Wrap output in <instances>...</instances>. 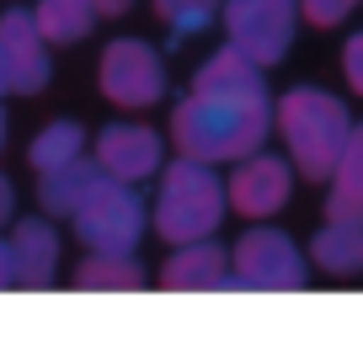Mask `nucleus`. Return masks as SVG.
Returning <instances> with one entry per match:
<instances>
[{
  "instance_id": "2",
  "label": "nucleus",
  "mask_w": 363,
  "mask_h": 341,
  "mask_svg": "<svg viewBox=\"0 0 363 341\" xmlns=\"http://www.w3.org/2000/svg\"><path fill=\"white\" fill-rule=\"evenodd\" d=\"M272 123L289 144V160L305 182H331L342 149L352 134V112L342 96L320 91V86H294L284 102L272 107Z\"/></svg>"
},
{
  "instance_id": "21",
  "label": "nucleus",
  "mask_w": 363,
  "mask_h": 341,
  "mask_svg": "<svg viewBox=\"0 0 363 341\" xmlns=\"http://www.w3.org/2000/svg\"><path fill=\"white\" fill-rule=\"evenodd\" d=\"M358 6L363 0H299V16H305L310 27H337V22H347Z\"/></svg>"
},
{
  "instance_id": "20",
  "label": "nucleus",
  "mask_w": 363,
  "mask_h": 341,
  "mask_svg": "<svg viewBox=\"0 0 363 341\" xmlns=\"http://www.w3.org/2000/svg\"><path fill=\"white\" fill-rule=\"evenodd\" d=\"M219 11H225V0H155V16L171 27V37L203 33Z\"/></svg>"
},
{
  "instance_id": "17",
  "label": "nucleus",
  "mask_w": 363,
  "mask_h": 341,
  "mask_svg": "<svg viewBox=\"0 0 363 341\" xmlns=\"http://www.w3.org/2000/svg\"><path fill=\"white\" fill-rule=\"evenodd\" d=\"M326 219H363V123H352L347 149H342L337 170H331Z\"/></svg>"
},
{
  "instance_id": "7",
  "label": "nucleus",
  "mask_w": 363,
  "mask_h": 341,
  "mask_svg": "<svg viewBox=\"0 0 363 341\" xmlns=\"http://www.w3.org/2000/svg\"><path fill=\"white\" fill-rule=\"evenodd\" d=\"M225 37L246 59H257L262 69L289 59L294 48V22H299V0H225Z\"/></svg>"
},
{
  "instance_id": "4",
  "label": "nucleus",
  "mask_w": 363,
  "mask_h": 341,
  "mask_svg": "<svg viewBox=\"0 0 363 341\" xmlns=\"http://www.w3.org/2000/svg\"><path fill=\"white\" fill-rule=\"evenodd\" d=\"M80 245L86 250H134L139 235H145V203H139L134 182H118V176H102L69 214Z\"/></svg>"
},
{
  "instance_id": "8",
  "label": "nucleus",
  "mask_w": 363,
  "mask_h": 341,
  "mask_svg": "<svg viewBox=\"0 0 363 341\" xmlns=\"http://www.w3.org/2000/svg\"><path fill=\"white\" fill-rule=\"evenodd\" d=\"M225 197L230 208H235L240 219H272V214H284L289 197H294V160L284 155H246L235 160V170H230V182H225Z\"/></svg>"
},
{
  "instance_id": "18",
  "label": "nucleus",
  "mask_w": 363,
  "mask_h": 341,
  "mask_svg": "<svg viewBox=\"0 0 363 341\" xmlns=\"http://www.w3.org/2000/svg\"><path fill=\"white\" fill-rule=\"evenodd\" d=\"M86 155V128L75 117H54L48 128H38V139L27 144V166L33 170H59L69 160Z\"/></svg>"
},
{
  "instance_id": "12",
  "label": "nucleus",
  "mask_w": 363,
  "mask_h": 341,
  "mask_svg": "<svg viewBox=\"0 0 363 341\" xmlns=\"http://www.w3.org/2000/svg\"><path fill=\"white\" fill-rule=\"evenodd\" d=\"M160 283L171 294H203V288H230V250L214 240H187L177 245L166 267H160Z\"/></svg>"
},
{
  "instance_id": "26",
  "label": "nucleus",
  "mask_w": 363,
  "mask_h": 341,
  "mask_svg": "<svg viewBox=\"0 0 363 341\" xmlns=\"http://www.w3.org/2000/svg\"><path fill=\"white\" fill-rule=\"evenodd\" d=\"M0 96H11V75H6V59H0Z\"/></svg>"
},
{
  "instance_id": "13",
  "label": "nucleus",
  "mask_w": 363,
  "mask_h": 341,
  "mask_svg": "<svg viewBox=\"0 0 363 341\" xmlns=\"http://www.w3.org/2000/svg\"><path fill=\"white\" fill-rule=\"evenodd\" d=\"M11 256H16V283L22 288H48L59 277V229L48 219H16Z\"/></svg>"
},
{
  "instance_id": "1",
  "label": "nucleus",
  "mask_w": 363,
  "mask_h": 341,
  "mask_svg": "<svg viewBox=\"0 0 363 341\" xmlns=\"http://www.w3.org/2000/svg\"><path fill=\"white\" fill-rule=\"evenodd\" d=\"M272 107H235L214 96H187L171 112V144L203 166H235L267 144Z\"/></svg>"
},
{
  "instance_id": "24",
  "label": "nucleus",
  "mask_w": 363,
  "mask_h": 341,
  "mask_svg": "<svg viewBox=\"0 0 363 341\" xmlns=\"http://www.w3.org/2000/svg\"><path fill=\"white\" fill-rule=\"evenodd\" d=\"M16 283V256H11V240H0V288Z\"/></svg>"
},
{
  "instance_id": "16",
  "label": "nucleus",
  "mask_w": 363,
  "mask_h": 341,
  "mask_svg": "<svg viewBox=\"0 0 363 341\" xmlns=\"http://www.w3.org/2000/svg\"><path fill=\"white\" fill-rule=\"evenodd\" d=\"M33 22H38V33H43L48 48H69V43H86L91 27L102 22V16H96L91 0H38Z\"/></svg>"
},
{
  "instance_id": "19",
  "label": "nucleus",
  "mask_w": 363,
  "mask_h": 341,
  "mask_svg": "<svg viewBox=\"0 0 363 341\" xmlns=\"http://www.w3.org/2000/svg\"><path fill=\"white\" fill-rule=\"evenodd\" d=\"M145 283V267L134 262V250H91L75 272V288H139Z\"/></svg>"
},
{
  "instance_id": "14",
  "label": "nucleus",
  "mask_w": 363,
  "mask_h": 341,
  "mask_svg": "<svg viewBox=\"0 0 363 341\" xmlns=\"http://www.w3.org/2000/svg\"><path fill=\"white\" fill-rule=\"evenodd\" d=\"M102 176H107V170L96 166V160H86V155L69 160V166H59V170H38V208L54 214V219H69L75 203L102 182Z\"/></svg>"
},
{
  "instance_id": "25",
  "label": "nucleus",
  "mask_w": 363,
  "mask_h": 341,
  "mask_svg": "<svg viewBox=\"0 0 363 341\" xmlns=\"http://www.w3.org/2000/svg\"><path fill=\"white\" fill-rule=\"evenodd\" d=\"M91 6H96V16H123L134 0H91Z\"/></svg>"
},
{
  "instance_id": "22",
  "label": "nucleus",
  "mask_w": 363,
  "mask_h": 341,
  "mask_svg": "<svg viewBox=\"0 0 363 341\" xmlns=\"http://www.w3.org/2000/svg\"><path fill=\"white\" fill-rule=\"evenodd\" d=\"M342 75H347V86L363 96V33H352L347 48H342Z\"/></svg>"
},
{
  "instance_id": "9",
  "label": "nucleus",
  "mask_w": 363,
  "mask_h": 341,
  "mask_svg": "<svg viewBox=\"0 0 363 341\" xmlns=\"http://www.w3.org/2000/svg\"><path fill=\"white\" fill-rule=\"evenodd\" d=\"M193 96H214V102H235V107H272L262 64L246 59L235 43H225L219 54H208L193 69Z\"/></svg>"
},
{
  "instance_id": "27",
  "label": "nucleus",
  "mask_w": 363,
  "mask_h": 341,
  "mask_svg": "<svg viewBox=\"0 0 363 341\" xmlns=\"http://www.w3.org/2000/svg\"><path fill=\"white\" fill-rule=\"evenodd\" d=\"M6 128H11V123H6V107H0V149H6Z\"/></svg>"
},
{
  "instance_id": "11",
  "label": "nucleus",
  "mask_w": 363,
  "mask_h": 341,
  "mask_svg": "<svg viewBox=\"0 0 363 341\" xmlns=\"http://www.w3.org/2000/svg\"><path fill=\"white\" fill-rule=\"evenodd\" d=\"M160 155H166V144H160V134L150 123H113V128L96 134V166H102L107 176H118V182H145V176H155Z\"/></svg>"
},
{
  "instance_id": "5",
  "label": "nucleus",
  "mask_w": 363,
  "mask_h": 341,
  "mask_svg": "<svg viewBox=\"0 0 363 341\" xmlns=\"http://www.w3.org/2000/svg\"><path fill=\"white\" fill-rule=\"evenodd\" d=\"M230 288H251V294H289V288H305V256L299 245L257 219V229L235 240L230 250Z\"/></svg>"
},
{
  "instance_id": "23",
  "label": "nucleus",
  "mask_w": 363,
  "mask_h": 341,
  "mask_svg": "<svg viewBox=\"0 0 363 341\" xmlns=\"http://www.w3.org/2000/svg\"><path fill=\"white\" fill-rule=\"evenodd\" d=\"M11 214H16V187H11V176L0 170V229L11 224Z\"/></svg>"
},
{
  "instance_id": "6",
  "label": "nucleus",
  "mask_w": 363,
  "mask_h": 341,
  "mask_svg": "<svg viewBox=\"0 0 363 341\" xmlns=\"http://www.w3.org/2000/svg\"><path fill=\"white\" fill-rule=\"evenodd\" d=\"M96 86L113 107L123 112H145L166 96V64L145 37H113L102 48V64H96Z\"/></svg>"
},
{
  "instance_id": "15",
  "label": "nucleus",
  "mask_w": 363,
  "mask_h": 341,
  "mask_svg": "<svg viewBox=\"0 0 363 341\" xmlns=\"http://www.w3.org/2000/svg\"><path fill=\"white\" fill-rule=\"evenodd\" d=\"M310 256H315V267L331 272V277L363 272V219H326L320 235L310 240Z\"/></svg>"
},
{
  "instance_id": "3",
  "label": "nucleus",
  "mask_w": 363,
  "mask_h": 341,
  "mask_svg": "<svg viewBox=\"0 0 363 341\" xmlns=\"http://www.w3.org/2000/svg\"><path fill=\"white\" fill-rule=\"evenodd\" d=\"M230 197L219 187V176L203 160H171L160 166V197H155V229L171 245H187V240H208L225 219Z\"/></svg>"
},
{
  "instance_id": "10",
  "label": "nucleus",
  "mask_w": 363,
  "mask_h": 341,
  "mask_svg": "<svg viewBox=\"0 0 363 341\" xmlns=\"http://www.w3.org/2000/svg\"><path fill=\"white\" fill-rule=\"evenodd\" d=\"M0 59H6V75H11V96H38L48 86V43L38 33L33 11L11 6L0 16Z\"/></svg>"
}]
</instances>
